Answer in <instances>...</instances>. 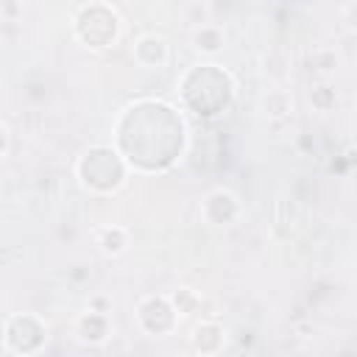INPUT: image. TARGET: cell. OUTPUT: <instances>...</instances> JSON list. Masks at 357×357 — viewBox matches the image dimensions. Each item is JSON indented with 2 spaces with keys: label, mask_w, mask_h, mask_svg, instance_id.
<instances>
[{
  "label": "cell",
  "mask_w": 357,
  "mask_h": 357,
  "mask_svg": "<svg viewBox=\"0 0 357 357\" xmlns=\"http://www.w3.org/2000/svg\"><path fill=\"white\" fill-rule=\"evenodd\" d=\"M81 181L92 190H114L123 181V165L112 148H92L78 165Z\"/></svg>",
  "instance_id": "cell-1"
},
{
  "label": "cell",
  "mask_w": 357,
  "mask_h": 357,
  "mask_svg": "<svg viewBox=\"0 0 357 357\" xmlns=\"http://www.w3.org/2000/svg\"><path fill=\"white\" fill-rule=\"evenodd\" d=\"M134 56H137L145 67H156V64L165 61L167 45H165V39H159V36H142V39L137 42V47H134Z\"/></svg>",
  "instance_id": "cell-2"
},
{
  "label": "cell",
  "mask_w": 357,
  "mask_h": 357,
  "mask_svg": "<svg viewBox=\"0 0 357 357\" xmlns=\"http://www.w3.org/2000/svg\"><path fill=\"white\" fill-rule=\"evenodd\" d=\"M98 245L103 254H120L126 248V231L123 229H100L98 231Z\"/></svg>",
  "instance_id": "cell-3"
},
{
  "label": "cell",
  "mask_w": 357,
  "mask_h": 357,
  "mask_svg": "<svg viewBox=\"0 0 357 357\" xmlns=\"http://www.w3.org/2000/svg\"><path fill=\"white\" fill-rule=\"evenodd\" d=\"M195 45H198L201 50L215 53V50H220L223 36H220V31H215V28H204V31H198V33H195Z\"/></svg>",
  "instance_id": "cell-4"
}]
</instances>
